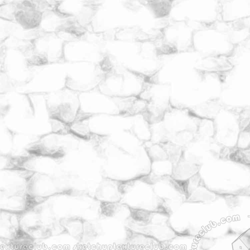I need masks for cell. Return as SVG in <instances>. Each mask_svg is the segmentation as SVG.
<instances>
[{"instance_id":"20","label":"cell","mask_w":250,"mask_h":250,"mask_svg":"<svg viewBox=\"0 0 250 250\" xmlns=\"http://www.w3.org/2000/svg\"><path fill=\"white\" fill-rule=\"evenodd\" d=\"M66 87L78 92L98 87L105 74L98 64L87 62H65Z\"/></svg>"},{"instance_id":"15","label":"cell","mask_w":250,"mask_h":250,"mask_svg":"<svg viewBox=\"0 0 250 250\" xmlns=\"http://www.w3.org/2000/svg\"><path fill=\"white\" fill-rule=\"evenodd\" d=\"M33 77L26 84L15 91L21 93L47 94L66 87V72L65 62L31 67Z\"/></svg>"},{"instance_id":"3","label":"cell","mask_w":250,"mask_h":250,"mask_svg":"<svg viewBox=\"0 0 250 250\" xmlns=\"http://www.w3.org/2000/svg\"><path fill=\"white\" fill-rule=\"evenodd\" d=\"M215 133L214 140L221 148L220 158L236 146L240 132L250 124V106H234L224 105L213 119Z\"/></svg>"},{"instance_id":"27","label":"cell","mask_w":250,"mask_h":250,"mask_svg":"<svg viewBox=\"0 0 250 250\" xmlns=\"http://www.w3.org/2000/svg\"><path fill=\"white\" fill-rule=\"evenodd\" d=\"M186 203H209L222 196L209 189L199 173L186 181Z\"/></svg>"},{"instance_id":"21","label":"cell","mask_w":250,"mask_h":250,"mask_svg":"<svg viewBox=\"0 0 250 250\" xmlns=\"http://www.w3.org/2000/svg\"><path fill=\"white\" fill-rule=\"evenodd\" d=\"M1 121H24L35 118L28 94L12 91L0 94Z\"/></svg>"},{"instance_id":"42","label":"cell","mask_w":250,"mask_h":250,"mask_svg":"<svg viewBox=\"0 0 250 250\" xmlns=\"http://www.w3.org/2000/svg\"><path fill=\"white\" fill-rule=\"evenodd\" d=\"M161 144L165 150L168 159L174 165L180 159L183 155L184 148L171 142L168 141Z\"/></svg>"},{"instance_id":"44","label":"cell","mask_w":250,"mask_h":250,"mask_svg":"<svg viewBox=\"0 0 250 250\" xmlns=\"http://www.w3.org/2000/svg\"><path fill=\"white\" fill-rule=\"evenodd\" d=\"M250 146V130L249 126H248L240 132L237 139L236 148L244 149Z\"/></svg>"},{"instance_id":"2","label":"cell","mask_w":250,"mask_h":250,"mask_svg":"<svg viewBox=\"0 0 250 250\" xmlns=\"http://www.w3.org/2000/svg\"><path fill=\"white\" fill-rule=\"evenodd\" d=\"M129 231L125 222L115 218L85 221L82 250H122Z\"/></svg>"},{"instance_id":"36","label":"cell","mask_w":250,"mask_h":250,"mask_svg":"<svg viewBox=\"0 0 250 250\" xmlns=\"http://www.w3.org/2000/svg\"><path fill=\"white\" fill-rule=\"evenodd\" d=\"M130 130L143 143L151 140L150 125L142 114L133 115L132 126Z\"/></svg>"},{"instance_id":"38","label":"cell","mask_w":250,"mask_h":250,"mask_svg":"<svg viewBox=\"0 0 250 250\" xmlns=\"http://www.w3.org/2000/svg\"><path fill=\"white\" fill-rule=\"evenodd\" d=\"M174 164L168 159L151 162L150 172L147 175L150 178L171 176Z\"/></svg>"},{"instance_id":"40","label":"cell","mask_w":250,"mask_h":250,"mask_svg":"<svg viewBox=\"0 0 250 250\" xmlns=\"http://www.w3.org/2000/svg\"><path fill=\"white\" fill-rule=\"evenodd\" d=\"M224 159L250 167V146L244 149L236 148L232 149Z\"/></svg>"},{"instance_id":"30","label":"cell","mask_w":250,"mask_h":250,"mask_svg":"<svg viewBox=\"0 0 250 250\" xmlns=\"http://www.w3.org/2000/svg\"><path fill=\"white\" fill-rule=\"evenodd\" d=\"M221 21L231 23L250 17V0H220Z\"/></svg>"},{"instance_id":"11","label":"cell","mask_w":250,"mask_h":250,"mask_svg":"<svg viewBox=\"0 0 250 250\" xmlns=\"http://www.w3.org/2000/svg\"><path fill=\"white\" fill-rule=\"evenodd\" d=\"M149 83L148 80L121 66L106 74L98 86L103 93L114 97H138Z\"/></svg>"},{"instance_id":"43","label":"cell","mask_w":250,"mask_h":250,"mask_svg":"<svg viewBox=\"0 0 250 250\" xmlns=\"http://www.w3.org/2000/svg\"><path fill=\"white\" fill-rule=\"evenodd\" d=\"M232 250H250V229L243 233L232 243Z\"/></svg>"},{"instance_id":"14","label":"cell","mask_w":250,"mask_h":250,"mask_svg":"<svg viewBox=\"0 0 250 250\" xmlns=\"http://www.w3.org/2000/svg\"><path fill=\"white\" fill-rule=\"evenodd\" d=\"M79 93L65 87L45 94L49 121L66 128L74 124L77 120L80 108Z\"/></svg>"},{"instance_id":"5","label":"cell","mask_w":250,"mask_h":250,"mask_svg":"<svg viewBox=\"0 0 250 250\" xmlns=\"http://www.w3.org/2000/svg\"><path fill=\"white\" fill-rule=\"evenodd\" d=\"M80 140L66 128L51 130L40 135L24 148V153L60 162L79 148Z\"/></svg>"},{"instance_id":"37","label":"cell","mask_w":250,"mask_h":250,"mask_svg":"<svg viewBox=\"0 0 250 250\" xmlns=\"http://www.w3.org/2000/svg\"><path fill=\"white\" fill-rule=\"evenodd\" d=\"M85 221L80 217H70L62 219L60 222L66 233L82 242Z\"/></svg>"},{"instance_id":"10","label":"cell","mask_w":250,"mask_h":250,"mask_svg":"<svg viewBox=\"0 0 250 250\" xmlns=\"http://www.w3.org/2000/svg\"><path fill=\"white\" fill-rule=\"evenodd\" d=\"M69 174L33 173L27 185V192L40 204L62 195H86L76 188Z\"/></svg>"},{"instance_id":"33","label":"cell","mask_w":250,"mask_h":250,"mask_svg":"<svg viewBox=\"0 0 250 250\" xmlns=\"http://www.w3.org/2000/svg\"><path fill=\"white\" fill-rule=\"evenodd\" d=\"M166 245L155 239L129 229L122 250H165Z\"/></svg>"},{"instance_id":"31","label":"cell","mask_w":250,"mask_h":250,"mask_svg":"<svg viewBox=\"0 0 250 250\" xmlns=\"http://www.w3.org/2000/svg\"><path fill=\"white\" fill-rule=\"evenodd\" d=\"M121 183V182L102 176L95 188L92 197L99 202H120Z\"/></svg>"},{"instance_id":"32","label":"cell","mask_w":250,"mask_h":250,"mask_svg":"<svg viewBox=\"0 0 250 250\" xmlns=\"http://www.w3.org/2000/svg\"><path fill=\"white\" fill-rule=\"evenodd\" d=\"M44 32L40 29L26 30L16 23L0 18V41L8 37L30 41L37 38Z\"/></svg>"},{"instance_id":"29","label":"cell","mask_w":250,"mask_h":250,"mask_svg":"<svg viewBox=\"0 0 250 250\" xmlns=\"http://www.w3.org/2000/svg\"><path fill=\"white\" fill-rule=\"evenodd\" d=\"M21 214L0 210V239L15 241L30 236L21 228Z\"/></svg>"},{"instance_id":"41","label":"cell","mask_w":250,"mask_h":250,"mask_svg":"<svg viewBox=\"0 0 250 250\" xmlns=\"http://www.w3.org/2000/svg\"><path fill=\"white\" fill-rule=\"evenodd\" d=\"M144 145L151 162L168 159L167 154L161 144L149 141L144 143Z\"/></svg>"},{"instance_id":"16","label":"cell","mask_w":250,"mask_h":250,"mask_svg":"<svg viewBox=\"0 0 250 250\" xmlns=\"http://www.w3.org/2000/svg\"><path fill=\"white\" fill-rule=\"evenodd\" d=\"M235 47L228 33L213 24L195 30L193 33V50L202 57H229Z\"/></svg>"},{"instance_id":"46","label":"cell","mask_w":250,"mask_h":250,"mask_svg":"<svg viewBox=\"0 0 250 250\" xmlns=\"http://www.w3.org/2000/svg\"><path fill=\"white\" fill-rule=\"evenodd\" d=\"M249 128H250V125H249Z\"/></svg>"},{"instance_id":"7","label":"cell","mask_w":250,"mask_h":250,"mask_svg":"<svg viewBox=\"0 0 250 250\" xmlns=\"http://www.w3.org/2000/svg\"><path fill=\"white\" fill-rule=\"evenodd\" d=\"M168 18L187 21L197 29L211 26L221 21L220 2L212 0H173Z\"/></svg>"},{"instance_id":"4","label":"cell","mask_w":250,"mask_h":250,"mask_svg":"<svg viewBox=\"0 0 250 250\" xmlns=\"http://www.w3.org/2000/svg\"><path fill=\"white\" fill-rule=\"evenodd\" d=\"M80 108L76 122L87 120L90 117L101 114L133 116L138 111V97L122 98L102 93L98 87L80 92Z\"/></svg>"},{"instance_id":"1","label":"cell","mask_w":250,"mask_h":250,"mask_svg":"<svg viewBox=\"0 0 250 250\" xmlns=\"http://www.w3.org/2000/svg\"><path fill=\"white\" fill-rule=\"evenodd\" d=\"M96 154L103 161L102 176L124 182L150 172L151 161L145 148L132 155L119 148L106 137L98 146Z\"/></svg>"},{"instance_id":"24","label":"cell","mask_w":250,"mask_h":250,"mask_svg":"<svg viewBox=\"0 0 250 250\" xmlns=\"http://www.w3.org/2000/svg\"><path fill=\"white\" fill-rule=\"evenodd\" d=\"M39 29L46 33H66L77 40L88 31L74 18L62 15L53 10H47L43 13Z\"/></svg>"},{"instance_id":"13","label":"cell","mask_w":250,"mask_h":250,"mask_svg":"<svg viewBox=\"0 0 250 250\" xmlns=\"http://www.w3.org/2000/svg\"><path fill=\"white\" fill-rule=\"evenodd\" d=\"M195 28L186 21L167 18L160 35L154 40L161 57L193 50L192 38Z\"/></svg>"},{"instance_id":"6","label":"cell","mask_w":250,"mask_h":250,"mask_svg":"<svg viewBox=\"0 0 250 250\" xmlns=\"http://www.w3.org/2000/svg\"><path fill=\"white\" fill-rule=\"evenodd\" d=\"M33 71L24 52L16 48L0 46V93L15 91L27 83Z\"/></svg>"},{"instance_id":"35","label":"cell","mask_w":250,"mask_h":250,"mask_svg":"<svg viewBox=\"0 0 250 250\" xmlns=\"http://www.w3.org/2000/svg\"><path fill=\"white\" fill-rule=\"evenodd\" d=\"M201 165L188 161L183 157L174 165L171 177L174 179L186 182L199 173Z\"/></svg>"},{"instance_id":"39","label":"cell","mask_w":250,"mask_h":250,"mask_svg":"<svg viewBox=\"0 0 250 250\" xmlns=\"http://www.w3.org/2000/svg\"><path fill=\"white\" fill-rule=\"evenodd\" d=\"M215 133V128L213 120L201 118L196 133L197 138L206 140L213 141Z\"/></svg>"},{"instance_id":"26","label":"cell","mask_w":250,"mask_h":250,"mask_svg":"<svg viewBox=\"0 0 250 250\" xmlns=\"http://www.w3.org/2000/svg\"><path fill=\"white\" fill-rule=\"evenodd\" d=\"M33 173L18 169H0V196L26 193L28 181Z\"/></svg>"},{"instance_id":"25","label":"cell","mask_w":250,"mask_h":250,"mask_svg":"<svg viewBox=\"0 0 250 250\" xmlns=\"http://www.w3.org/2000/svg\"><path fill=\"white\" fill-rule=\"evenodd\" d=\"M100 0H57L53 8L55 12L71 17L88 31Z\"/></svg>"},{"instance_id":"17","label":"cell","mask_w":250,"mask_h":250,"mask_svg":"<svg viewBox=\"0 0 250 250\" xmlns=\"http://www.w3.org/2000/svg\"><path fill=\"white\" fill-rule=\"evenodd\" d=\"M32 46L24 52L29 67L63 62V46L65 42L55 33L43 32L32 40Z\"/></svg>"},{"instance_id":"34","label":"cell","mask_w":250,"mask_h":250,"mask_svg":"<svg viewBox=\"0 0 250 250\" xmlns=\"http://www.w3.org/2000/svg\"><path fill=\"white\" fill-rule=\"evenodd\" d=\"M233 68L229 57L223 56L202 57L196 66V69L200 72L221 74L228 73Z\"/></svg>"},{"instance_id":"23","label":"cell","mask_w":250,"mask_h":250,"mask_svg":"<svg viewBox=\"0 0 250 250\" xmlns=\"http://www.w3.org/2000/svg\"><path fill=\"white\" fill-rule=\"evenodd\" d=\"M201 118L189 108L171 105L161 121L167 142L171 136L182 131L188 130L196 133Z\"/></svg>"},{"instance_id":"9","label":"cell","mask_w":250,"mask_h":250,"mask_svg":"<svg viewBox=\"0 0 250 250\" xmlns=\"http://www.w3.org/2000/svg\"><path fill=\"white\" fill-rule=\"evenodd\" d=\"M51 0H0V18L16 23L26 30L39 28L43 13L53 10Z\"/></svg>"},{"instance_id":"8","label":"cell","mask_w":250,"mask_h":250,"mask_svg":"<svg viewBox=\"0 0 250 250\" xmlns=\"http://www.w3.org/2000/svg\"><path fill=\"white\" fill-rule=\"evenodd\" d=\"M125 225L130 230L166 244L177 236L166 213L131 208Z\"/></svg>"},{"instance_id":"28","label":"cell","mask_w":250,"mask_h":250,"mask_svg":"<svg viewBox=\"0 0 250 250\" xmlns=\"http://www.w3.org/2000/svg\"><path fill=\"white\" fill-rule=\"evenodd\" d=\"M33 250H82V242L66 232L35 240Z\"/></svg>"},{"instance_id":"19","label":"cell","mask_w":250,"mask_h":250,"mask_svg":"<svg viewBox=\"0 0 250 250\" xmlns=\"http://www.w3.org/2000/svg\"><path fill=\"white\" fill-rule=\"evenodd\" d=\"M102 33L87 31L80 39L66 42L63 46L64 62H87L99 64L104 58Z\"/></svg>"},{"instance_id":"18","label":"cell","mask_w":250,"mask_h":250,"mask_svg":"<svg viewBox=\"0 0 250 250\" xmlns=\"http://www.w3.org/2000/svg\"><path fill=\"white\" fill-rule=\"evenodd\" d=\"M22 229L35 240L65 232L61 222L42 204L20 215Z\"/></svg>"},{"instance_id":"45","label":"cell","mask_w":250,"mask_h":250,"mask_svg":"<svg viewBox=\"0 0 250 250\" xmlns=\"http://www.w3.org/2000/svg\"><path fill=\"white\" fill-rule=\"evenodd\" d=\"M245 45L246 47L250 49V37L249 39L244 43L242 44Z\"/></svg>"},{"instance_id":"22","label":"cell","mask_w":250,"mask_h":250,"mask_svg":"<svg viewBox=\"0 0 250 250\" xmlns=\"http://www.w3.org/2000/svg\"><path fill=\"white\" fill-rule=\"evenodd\" d=\"M147 177L155 193L163 202L170 215L186 203V182L176 180L169 176L155 178H150L148 176Z\"/></svg>"},{"instance_id":"12","label":"cell","mask_w":250,"mask_h":250,"mask_svg":"<svg viewBox=\"0 0 250 250\" xmlns=\"http://www.w3.org/2000/svg\"><path fill=\"white\" fill-rule=\"evenodd\" d=\"M120 191V202L131 208L167 213L163 202L156 195L147 175L121 182Z\"/></svg>"}]
</instances>
